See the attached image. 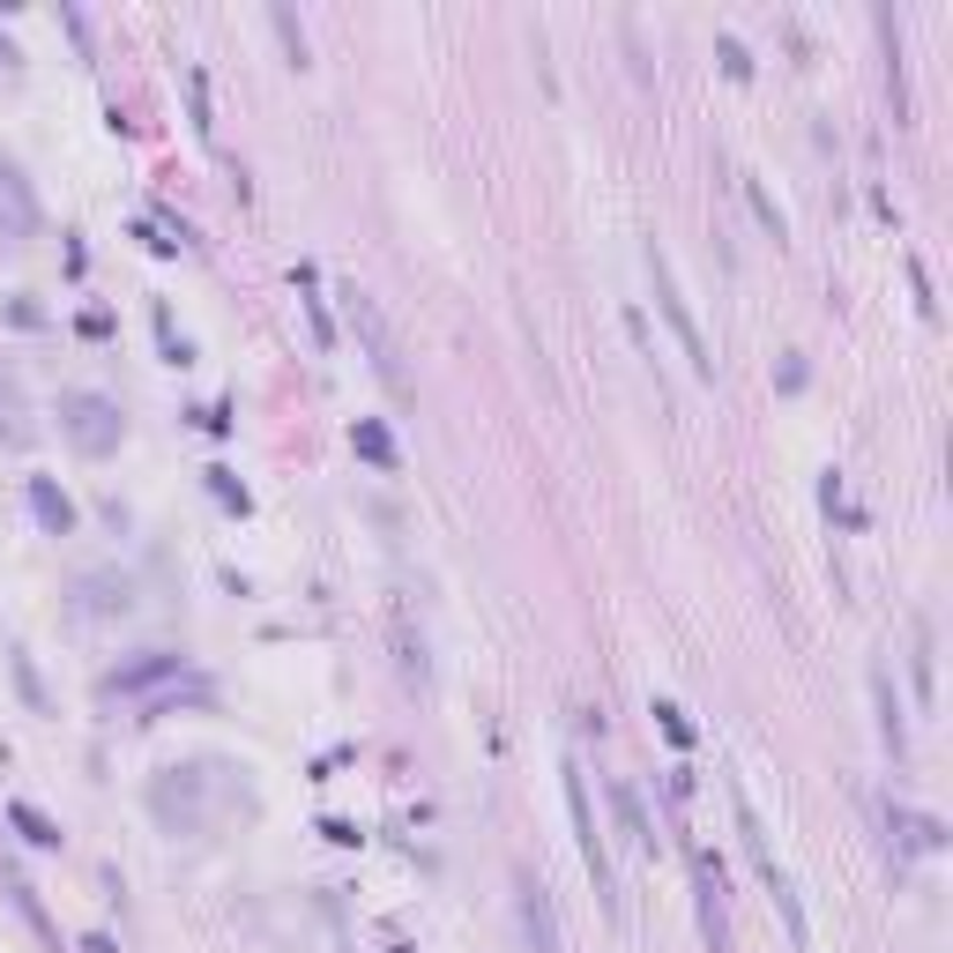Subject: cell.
<instances>
[{
	"label": "cell",
	"mask_w": 953,
	"mask_h": 953,
	"mask_svg": "<svg viewBox=\"0 0 953 953\" xmlns=\"http://www.w3.org/2000/svg\"><path fill=\"white\" fill-rule=\"evenodd\" d=\"M38 231V194L23 172H0V239H30Z\"/></svg>",
	"instance_id": "obj_8"
},
{
	"label": "cell",
	"mask_w": 953,
	"mask_h": 953,
	"mask_svg": "<svg viewBox=\"0 0 953 953\" xmlns=\"http://www.w3.org/2000/svg\"><path fill=\"white\" fill-rule=\"evenodd\" d=\"M514 894H522V939H529V953H566L559 916H552V894H544L529 872H514Z\"/></svg>",
	"instance_id": "obj_6"
},
{
	"label": "cell",
	"mask_w": 953,
	"mask_h": 953,
	"mask_svg": "<svg viewBox=\"0 0 953 953\" xmlns=\"http://www.w3.org/2000/svg\"><path fill=\"white\" fill-rule=\"evenodd\" d=\"M715 52H723V68H730V76H738V82L753 76V60H745V46H738V38H730V30H723V38H715Z\"/></svg>",
	"instance_id": "obj_22"
},
{
	"label": "cell",
	"mask_w": 953,
	"mask_h": 953,
	"mask_svg": "<svg viewBox=\"0 0 953 953\" xmlns=\"http://www.w3.org/2000/svg\"><path fill=\"white\" fill-rule=\"evenodd\" d=\"M321 834H328V842H343V850H351V842H365V834H358L351 820H321Z\"/></svg>",
	"instance_id": "obj_24"
},
{
	"label": "cell",
	"mask_w": 953,
	"mask_h": 953,
	"mask_svg": "<svg viewBox=\"0 0 953 953\" xmlns=\"http://www.w3.org/2000/svg\"><path fill=\"white\" fill-rule=\"evenodd\" d=\"M641 261H649V283H655V305H663V321L678 328V343H685V365H693V380H715V358H708V335H701V321H693V305H685V291H678V269H671V253L655 247H641Z\"/></svg>",
	"instance_id": "obj_3"
},
{
	"label": "cell",
	"mask_w": 953,
	"mask_h": 953,
	"mask_svg": "<svg viewBox=\"0 0 953 953\" xmlns=\"http://www.w3.org/2000/svg\"><path fill=\"white\" fill-rule=\"evenodd\" d=\"M0 440H8V448H23V440H30V410H23L16 373H0Z\"/></svg>",
	"instance_id": "obj_12"
},
{
	"label": "cell",
	"mask_w": 953,
	"mask_h": 953,
	"mask_svg": "<svg viewBox=\"0 0 953 953\" xmlns=\"http://www.w3.org/2000/svg\"><path fill=\"white\" fill-rule=\"evenodd\" d=\"M611 804H619V827H626V842L655 850V827H649V812H641V790H633V782H611Z\"/></svg>",
	"instance_id": "obj_11"
},
{
	"label": "cell",
	"mask_w": 953,
	"mask_h": 953,
	"mask_svg": "<svg viewBox=\"0 0 953 953\" xmlns=\"http://www.w3.org/2000/svg\"><path fill=\"white\" fill-rule=\"evenodd\" d=\"M16 685H23V693H30V701H38V708H46V693H38V671H30V655H23V649H16Z\"/></svg>",
	"instance_id": "obj_23"
},
{
	"label": "cell",
	"mask_w": 953,
	"mask_h": 953,
	"mask_svg": "<svg viewBox=\"0 0 953 953\" xmlns=\"http://www.w3.org/2000/svg\"><path fill=\"white\" fill-rule=\"evenodd\" d=\"M8 827L23 834L30 850H60V827H52V820H46V812H38V804H23V797L8 804Z\"/></svg>",
	"instance_id": "obj_14"
},
{
	"label": "cell",
	"mask_w": 953,
	"mask_h": 953,
	"mask_svg": "<svg viewBox=\"0 0 953 953\" xmlns=\"http://www.w3.org/2000/svg\"><path fill=\"white\" fill-rule=\"evenodd\" d=\"M179 671V655H150V663H127V671H112V685L120 693H134V685H150V678H172Z\"/></svg>",
	"instance_id": "obj_17"
},
{
	"label": "cell",
	"mask_w": 953,
	"mask_h": 953,
	"mask_svg": "<svg viewBox=\"0 0 953 953\" xmlns=\"http://www.w3.org/2000/svg\"><path fill=\"white\" fill-rule=\"evenodd\" d=\"M343 305H351V328H358V343H365V358H373V373L388 395H410V380H402V358H395V335H388V321H380V305L365 299V291H343Z\"/></svg>",
	"instance_id": "obj_5"
},
{
	"label": "cell",
	"mask_w": 953,
	"mask_h": 953,
	"mask_svg": "<svg viewBox=\"0 0 953 953\" xmlns=\"http://www.w3.org/2000/svg\"><path fill=\"white\" fill-rule=\"evenodd\" d=\"M201 476H209V492H217V500H224L231 514H247V506H253V492H247V484H239L231 470H201Z\"/></svg>",
	"instance_id": "obj_18"
},
{
	"label": "cell",
	"mask_w": 953,
	"mask_h": 953,
	"mask_svg": "<svg viewBox=\"0 0 953 953\" xmlns=\"http://www.w3.org/2000/svg\"><path fill=\"white\" fill-rule=\"evenodd\" d=\"M351 448L365 454L373 470H395V462H402V454H395V440H388V425H380V418H358V425H351Z\"/></svg>",
	"instance_id": "obj_13"
},
{
	"label": "cell",
	"mask_w": 953,
	"mask_h": 953,
	"mask_svg": "<svg viewBox=\"0 0 953 953\" xmlns=\"http://www.w3.org/2000/svg\"><path fill=\"white\" fill-rule=\"evenodd\" d=\"M916 693L931 701V626L916 619Z\"/></svg>",
	"instance_id": "obj_21"
},
{
	"label": "cell",
	"mask_w": 953,
	"mask_h": 953,
	"mask_svg": "<svg viewBox=\"0 0 953 953\" xmlns=\"http://www.w3.org/2000/svg\"><path fill=\"white\" fill-rule=\"evenodd\" d=\"M730 812H738V842H745V856H753V872H760V886L775 894V909H782V924H790V946H804V909H797V886H790V872L775 864V850H768V820H760V804L730 782Z\"/></svg>",
	"instance_id": "obj_2"
},
{
	"label": "cell",
	"mask_w": 953,
	"mask_h": 953,
	"mask_svg": "<svg viewBox=\"0 0 953 953\" xmlns=\"http://www.w3.org/2000/svg\"><path fill=\"white\" fill-rule=\"evenodd\" d=\"M566 775V812H574V850L581 864H589V879H596V902L611 924H626V886H619V872H611V850H603V834H596V812H589V775H581V760H566L559 768Z\"/></svg>",
	"instance_id": "obj_1"
},
{
	"label": "cell",
	"mask_w": 953,
	"mask_h": 953,
	"mask_svg": "<svg viewBox=\"0 0 953 953\" xmlns=\"http://www.w3.org/2000/svg\"><path fill=\"white\" fill-rule=\"evenodd\" d=\"M157 343H164V365H194V351H187V335L172 328V313L157 305Z\"/></svg>",
	"instance_id": "obj_19"
},
{
	"label": "cell",
	"mask_w": 953,
	"mask_h": 953,
	"mask_svg": "<svg viewBox=\"0 0 953 953\" xmlns=\"http://www.w3.org/2000/svg\"><path fill=\"white\" fill-rule=\"evenodd\" d=\"M299 291H305V313H313V343H321V351H335V321H328V305H321V277H313V269H299Z\"/></svg>",
	"instance_id": "obj_15"
},
{
	"label": "cell",
	"mask_w": 953,
	"mask_h": 953,
	"mask_svg": "<svg viewBox=\"0 0 953 953\" xmlns=\"http://www.w3.org/2000/svg\"><path fill=\"white\" fill-rule=\"evenodd\" d=\"M60 432H68L90 462H98V454H112V448L127 440V418H120V402H104V395H90V388H76V395H60Z\"/></svg>",
	"instance_id": "obj_4"
},
{
	"label": "cell",
	"mask_w": 953,
	"mask_h": 953,
	"mask_svg": "<svg viewBox=\"0 0 953 953\" xmlns=\"http://www.w3.org/2000/svg\"><path fill=\"white\" fill-rule=\"evenodd\" d=\"M872 701H879V738H886V753L902 760L909 753V723H902V701H894V678L872 671Z\"/></svg>",
	"instance_id": "obj_10"
},
{
	"label": "cell",
	"mask_w": 953,
	"mask_h": 953,
	"mask_svg": "<svg viewBox=\"0 0 953 953\" xmlns=\"http://www.w3.org/2000/svg\"><path fill=\"white\" fill-rule=\"evenodd\" d=\"M693 886H701V931H708V946L723 953L730 924H723V872H715V856L693 850Z\"/></svg>",
	"instance_id": "obj_7"
},
{
	"label": "cell",
	"mask_w": 953,
	"mask_h": 953,
	"mask_svg": "<svg viewBox=\"0 0 953 953\" xmlns=\"http://www.w3.org/2000/svg\"><path fill=\"white\" fill-rule=\"evenodd\" d=\"M745 201H753V217H760V224H768V231H775V239H790V217H782V201L768 194V187H760L753 172H745Z\"/></svg>",
	"instance_id": "obj_16"
},
{
	"label": "cell",
	"mask_w": 953,
	"mask_h": 953,
	"mask_svg": "<svg viewBox=\"0 0 953 953\" xmlns=\"http://www.w3.org/2000/svg\"><path fill=\"white\" fill-rule=\"evenodd\" d=\"M30 514L46 522V536H68V529H76V500H68L52 476H30Z\"/></svg>",
	"instance_id": "obj_9"
},
{
	"label": "cell",
	"mask_w": 953,
	"mask_h": 953,
	"mask_svg": "<svg viewBox=\"0 0 953 953\" xmlns=\"http://www.w3.org/2000/svg\"><path fill=\"white\" fill-rule=\"evenodd\" d=\"M655 723H663V738H671L678 753L693 745V723H685V708H678V701H655Z\"/></svg>",
	"instance_id": "obj_20"
}]
</instances>
